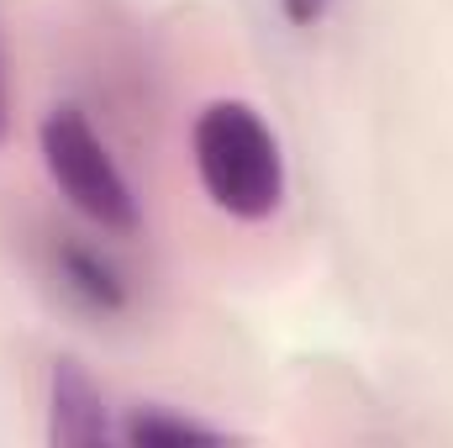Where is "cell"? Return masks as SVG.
Returning <instances> with one entry per match:
<instances>
[{"label":"cell","instance_id":"2","mask_svg":"<svg viewBox=\"0 0 453 448\" xmlns=\"http://www.w3.org/2000/svg\"><path fill=\"white\" fill-rule=\"evenodd\" d=\"M37 153L48 180L58 185V196L101 232H137L142 212L137 196L111 158V148L101 143V132L90 127V116L80 106H53L37 127Z\"/></svg>","mask_w":453,"mask_h":448},{"label":"cell","instance_id":"6","mask_svg":"<svg viewBox=\"0 0 453 448\" xmlns=\"http://www.w3.org/2000/svg\"><path fill=\"white\" fill-rule=\"evenodd\" d=\"M280 5H285V16H290L296 27H317V21L327 16L333 0H280Z\"/></svg>","mask_w":453,"mask_h":448},{"label":"cell","instance_id":"4","mask_svg":"<svg viewBox=\"0 0 453 448\" xmlns=\"http://www.w3.org/2000/svg\"><path fill=\"white\" fill-rule=\"evenodd\" d=\"M53 280L58 290L90 312V317H121L132 306V285H127V269L116 264L111 253H101L96 243H80V237H58L53 243Z\"/></svg>","mask_w":453,"mask_h":448},{"label":"cell","instance_id":"1","mask_svg":"<svg viewBox=\"0 0 453 448\" xmlns=\"http://www.w3.org/2000/svg\"><path fill=\"white\" fill-rule=\"evenodd\" d=\"M190 153L211 206L237 222H269L285 201L280 137L248 101H211L190 127Z\"/></svg>","mask_w":453,"mask_h":448},{"label":"cell","instance_id":"5","mask_svg":"<svg viewBox=\"0 0 453 448\" xmlns=\"http://www.w3.org/2000/svg\"><path fill=\"white\" fill-rule=\"evenodd\" d=\"M116 444H226V428L174 412L164 401H137L116 417Z\"/></svg>","mask_w":453,"mask_h":448},{"label":"cell","instance_id":"7","mask_svg":"<svg viewBox=\"0 0 453 448\" xmlns=\"http://www.w3.org/2000/svg\"><path fill=\"white\" fill-rule=\"evenodd\" d=\"M11 132V90H5V53H0V143Z\"/></svg>","mask_w":453,"mask_h":448},{"label":"cell","instance_id":"3","mask_svg":"<svg viewBox=\"0 0 453 448\" xmlns=\"http://www.w3.org/2000/svg\"><path fill=\"white\" fill-rule=\"evenodd\" d=\"M48 438L64 448L116 444L111 401L74 359H53V369H48Z\"/></svg>","mask_w":453,"mask_h":448}]
</instances>
